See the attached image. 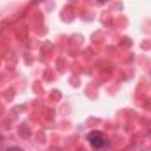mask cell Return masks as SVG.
Masks as SVG:
<instances>
[{
    "mask_svg": "<svg viewBox=\"0 0 151 151\" xmlns=\"http://www.w3.org/2000/svg\"><path fill=\"white\" fill-rule=\"evenodd\" d=\"M87 140L91 142V146L93 147H96V149H101V147H105L107 146V139L103 137V133L101 132H91L89 135H87Z\"/></svg>",
    "mask_w": 151,
    "mask_h": 151,
    "instance_id": "6da1fadb",
    "label": "cell"
},
{
    "mask_svg": "<svg viewBox=\"0 0 151 151\" xmlns=\"http://www.w3.org/2000/svg\"><path fill=\"white\" fill-rule=\"evenodd\" d=\"M7 151H23V149H20V147H9Z\"/></svg>",
    "mask_w": 151,
    "mask_h": 151,
    "instance_id": "7a4b0ae2",
    "label": "cell"
}]
</instances>
